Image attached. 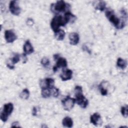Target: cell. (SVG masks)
<instances>
[{"mask_svg": "<svg viewBox=\"0 0 128 128\" xmlns=\"http://www.w3.org/2000/svg\"><path fill=\"white\" fill-rule=\"evenodd\" d=\"M90 122L96 126L101 125L102 124V119L100 115L98 112L93 114L90 116Z\"/></svg>", "mask_w": 128, "mask_h": 128, "instance_id": "11", "label": "cell"}, {"mask_svg": "<svg viewBox=\"0 0 128 128\" xmlns=\"http://www.w3.org/2000/svg\"><path fill=\"white\" fill-rule=\"evenodd\" d=\"M28 24H30V25H32V24H33V20H30V19H28Z\"/></svg>", "mask_w": 128, "mask_h": 128, "instance_id": "29", "label": "cell"}, {"mask_svg": "<svg viewBox=\"0 0 128 128\" xmlns=\"http://www.w3.org/2000/svg\"><path fill=\"white\" fill-rule=\"evenodd\" d=\"M69 40L70 44L71 45L75 46L76 45L80 40V36L78 33L76 32H71L69 34Z\"/></svg>", "mask_w": 128, "mask_h": 128, "instance_id": "15", "label": "cell"}, {"mask_svg": "<svg viewBox=\"0 0 128 128\" xmlns=\"http://www.w3.org/2000/svg\"><path fill=\"white\" fill-rule=\"evenodd\" d=\"M64 17L67 20L68 23H72V24L76 21V16L70 12H65Z\"/></svg>", "mask_w": 128, "mask_h": 128, "instance_id": "16", "label": "cell"}, {"mask_svg": "<svg viewBox=\"0 0 128 128\" xmlns=\"http://www.w3.org/2000/svg\"><path fill=\"white\" fill-rule=\"evenodd\" d=\"M12 127H20V124L18 122H14L12 124Z\"/></svg>", "mask_w": 128, "mask_h": 128, "instance_id": "28", "label": "cell"}, {"mask_svg": "<svg viewBox=\"0 0 128 128\" xmlns=\"http://www.w3.org/2000/svg\"><path fill=\"white\" fill-rule=\"evenodd\" d=\"M116 66L118 68L122 70H124L127 66V62L122 58H118L116 61Z\"/></svg>", "mask_w": 128, "mask_h": 128, "instance_id": "19", "label": "cell"}, {"mask_svg": "<svg viewBox=\"0 0 128 128\" xmlns=\"http://www.w3.org/2000/svg\"><path fill=\"white\" fill-rule=\"evenodd\" d=\"M41 94L44 98H48L52 96V88H41Z\"/></svg>", "mask_w": 128, "mask_h": 128, "instance_id": "20", "label": "cell"}, {"mask_svg": "<svg viewBox=\"0 0 128 128\" xmlns=\"http://www.w3.org/2000/svg\"><path fill=\"white\" fill-rule=\"evenodd\" d=\"M9 10L10 12L14 16H18L20 13V8L17 1L12 0L9 4Z\"/></svg>", "mask_w": 128, "mask_h": 128, "instance_id": "7", "label": "cell"}, {"mask_svg": "<svg viewBox=\"0 0 128 128\" xmlns=\"http://www.w3.org/2000/svg\"><path fill=\"white\" fill-rule=\"evenodd\" d=\"M66 24H68V22L64 16L56 15L52 18L50 22V27L54 32L60 29V26H65Z\"/></svg>", "mask_w": 128, "mask_h": 128, "instance_id": "4", "label": "cell"}, {"mask_svg": "<svg viewBox=\"0 0 128 128\" xmlns=\"http://www.w3.org/2000/svg\"><path fill=\"white\" fill-rule=\"evenodd\" d=\"M40 63L42 65L44 68H48L50 65V60L46 57H44L42 58L40 60Z\"/></svg>", "mask_w": 128, "mask_h": 128, "instance_id": "24", "label": "cell"}, {"mask_svg": "<svg viewBox=\"0 0 128 128\" xmlns=\"http://www.w3.org/2000/svg\"><path fill=\"white\" fill-rule=\"evenodd\" d=\"M4 38L7 42L12 43L16 40L17 36L12 30H8L4 32Z\"/></svg>", "mask_w": 128, "mask_h": 128, "instance_id": "9", "label": "cell"}, {"mask_svg": "<svg viewBox=\"0 0 128 128\" xmlns=\"http://www.w3.org/2000/svg\"><path fill=\"white\" fill-rule=\"evenodd\" d=\"M74 91L76 102L82 108H86L88 104V100L83 94L82 87L80 86H76L74 88Z\"/></svg>", "mask_w": 128, "mask_h": 128, "instance_id": "2", "label": "cell"}, {"mask_svg": "<svg viewBox=\"0 0 128 128\" xmlns=\"http://www.w3.org/2000/svg\"><path fill=\"white\" fill-rule=\"evenodd\" d=\"M30 91L28 88L24 89L20 94V97L22 100H28L30 96Z\"/></svg>", "mask_w": 128, "mask_h": 128, "instance_id": "21", "label": "cell"}, {"mask_svg": "<svg viewBox=\"0 0 128 128\" xmlns=\"http://www.w3.org/2000/svg\"><path fill=\"white\" fill-rule=\"evenodd\" d=\"M98 88H99L100 92L102 96H104L108 94V90L106 88V86L104 85L102 82L98 86Z\"/></svg>", "mask_w": 128, "mask_h": 128, "instance_id": "23", "label": "cell"}, {"mask_svg": "<svg viewBox=\"0 0 128 128\" xmlns=\"http://www.w3.org/2000/svg\"><path fill=\"white\" fill-rule=\"evenodd\" d=\"M60 94V90L58 88H56L55 86L52 88V96L57 98Z\"/></svg>", "mask_w": 128, "mask_h": 128, "instance_id": "26", "label": "cell"}, {"mask_svg": "<svg viewBox=\"0 0 128 128\" xmlns=\"http://www.w3.org/2000/svg\"><path fill=\"white\" fill-rule=\"evenodd\" d=\"M14 110V105L11 102H8L4 104L2 111L0 112V120L3 122H6L8 116L10 115Z\"/></svg>", "mask_w": 128, "mask_h": 128, "instance_id": "5", "label": "cell"}, {"mask_svg": "<svg viewBox=\"0 0 128 128\" xmlns=\"http://www.w3.org/2000/svg\"><path fill=\"white\" fill-rule=\"evenodd\" d=\"M68 66V62L66 60L62 57H59L56 60V65L53 67V70L56 72L58 70V68H66Z\"/></svg>", "mask_w": 128, "mask_h": 128, "instance_id": "10", "label": "cell"}, {"mask_svg": "<svg viewBox=\"0 0 128 128\" xmlns=\"http://www.w3.org/2000/svg\"><path fill=\"white\" fill-rule=\"evenodd\" d=\"M106 16L108 20L112 24L114 27L117 29H122L125 26L124 20H121L114 14V10H110L106 11Z\"/></svg>", "mask_w": 128, "mask_h": 128, "instance_id": "1", "label": "cell"}, {"mask_svg": "<svg viewBox=\"0 0 128 128\" xmlns=\"http://www.w3.org/2000/svg\"><path fill=\"white\" fill-rule=\"evenodd\" d=\"M40 86L42 88H52L54 87V80L52 78H46L41 80L40 82Z\"/></svg>", "mask_w": 128, "mask_h": 128, "instance_id": "8", "label": "cell"}, {"mask_svg": "<svg viewBox=\"0 0 128 128\" xmlns=\"http://www.w3.org/2000/svg\"><path fill=\"white\" fill-rule=\"evenodd\" d=\"M62 124L64 127L70 128L73 126V120L71 118L66 116L63 118Z\"/></svg>", "mask_w": 128, "mask_h": 128, "instance_id": "18", "label": "cell"}, {"mask_svg": "<svg viewBox=\"0 0 128 128\" xmlns=\"http://www.w3.org/2000/svg\"><path fill=\"white\" fill-rule=\"evenodd\" d=\"M128 105L126 104L122 106L121 108V110H120V112H121V114L122 115V116L124 118H127L128 116Z\"/></svg>", "mask_w": 128, "mask_h": 128, "instance_id": "25", "label": "cell"}, {"mask_svg": "<svg viewBox=\"0 0 128 128\" xmlns=\"http://www.w3.org/2000/svg\"><path fill=\"white\" fill-rule=\"evenodd\" d=\"M54 33V37L58 40H62L65 37L66 33L63 30L59 29Z\"/></svg>", "mask_w": 128, "mask_h": 128, "instance_id": "17", "label": "cell"}, {"mask_svg": "<svg viewBox=\"0 0 128 128\" xmlns=\"http://www.w3.org/2000/svg\"><path fill=\"white\" fill-rule=\"evenodd\" d=\"M70 8V5L62 0H58L56 3L52 4L50 6V10L54 13L70 12L68 10Z\"/></svg>", "mask_w": 128, "mask_h": 128, "instance_id": "3", "label": "cell"}, {"mask_svg": "<svg viewBox=\"0 0 128 128\" xmlns=\"http://www.w3.org/2000/svg\"><path fill=\"white\" fill-rule=\"evenodd\" d=\"M106 8V3L104 1H100L96 4L95 8L101 12H103Z\"/></svg>", "mask_w": 128, "mask_h": 128, "instance_id": "22", "label": "cell"}, {"mask_svg": "<svg viewBox=\"0 0 128 128\" xmlns=\"http://www.w3.org/2000/svg\"><path fill=\"white\" fill-rule=\"evenodd\" d=\"M24 53L26 54H30L34 52V47L29 40H27L23 46Z\"/></svg>", "mask_w": 128, "mask_h": 128, "instance_id": "12", "label": "cell"}, {"mask_svg": "<svg viewBox=\"0 0 128 128\" xmlns=\"http://www.w3.org/2000/svg\"><path fill=\"white\" fill-rule=\"evenodd\" d=\"M20 60V56L18 54H16L12 58L10 59V62L6 64V66L10 69H14V64L18 63Z\"/></svg>", "mask_w": 128, "mask_h": 128, "instance_id": "14", "label": "cell"}, {"mask_svg": "<svg viewBox=\"0 0 128 128\" xmlns=\"http://www.w3.org/2000/svg\"><path fill=\"white\" fill-rule=\"evenodd\" d=\"M38 108L37 106H34L32 110V115L33 116H36L38 112Z\"/></svg>", "mask_w": 128, "mask_h": 128, "instance_id": "27", "label": "cell"}, {"mask_svg": "<svg viewBox=\"0 0 128 128\" xmlns=\"http://www.w3.org/2000/svg\"><path fill=\"white\" fill-rule=\"evenodd\" d=\"M62 103L64 110L66 111H70L74 108L76 103V100L71 98L70 96H68L62 100Z\"/></svg>", "mask_w": 128, "mask_h": 128, "instance_id": "6", "label": "cell"}, {"mask_svg": "<svg viewBox=\"0 0 128 128\" xmlns=\"http://www.w3.org/2000/svg\"><path fill=\"white\" fill-rule=\"evenodd\" d=\"M72 76V71L70 69H66L62 71L60 74V78L62 81H66L70 80Z\"/></svg>", "mask_w": 128, "mask_h": 128, "instance_id": "13", "label": "cell"}]
</instances>
